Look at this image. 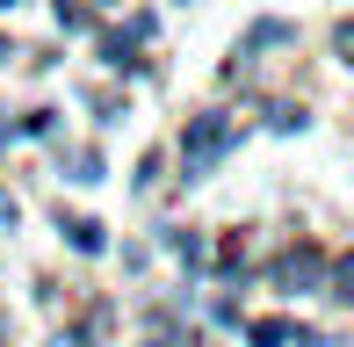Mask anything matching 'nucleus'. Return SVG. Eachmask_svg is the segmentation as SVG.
Here are the masks:
<instances>
[{
	"label": "nucleus",
	"mask_w": 354,
	"mask_h": 347,
	"mask_svg": "<svg viewBox=\"0 0 354 347\" xmlns=\"http://www.w3.org/2000/svg\"><path fill=\"white\" fill-rule=\"evenodd\" d=\"M0 58H15V51H8V37H0Z\"/></svg>",
	"instance_id": "obj_8"
},
{
	"label": "nucleus",
	"mask_w": 354,
	"mask_h": 347,
	"mask_svg": "<svg viewBox=\"0 0 354 347\" xmlns=\"http://www.w3.org/2000/svg\"><path fill=\"white\" fill-rule=\"evenodd\" d=\"M318 275V254H289L282 261V282H311Z\"/></svg>",
	"instance_id": "obj_4"
},
{
	"label": "nucleus",
	"mask_w": 354,
	"mask_h": 347,
	"mask_svg": "<svg viewBox=\"0 0 354 347\" xmlns=\"http://www.w3.org/2000/svg\"><path fill=\"white\" fill-rule=\"evenodd\" d=\"M15 217H22V210H15V196L0 188V232H15Z\"/></svg>",
	"instance_id": "obj_6"
},
{
	"label": "nucleus",
	"mask_w": 354,
	"mask_h": 347,
	"mask_svg": "<svg viewBox=\"0 0 354 347\" xmlns=\"http://www.w3.org/2000/svg\"><path fill=\"white\" fill-rule=\"evenodd\" d=\"M0 8H15V0H0Z\"/></svg>",
	"instance_id": "obj_9"
},
{
	"label": "nucleus",
	"mask_w": 354,
	"mask_h": 347,
	"mask_svg": "<svg viewBox=\"0 0 354 347\" xmlns=\"http://www.w3.org/2000/svg\"><path fill=\"white\" fill-rule=\"evenodd\" d=\"M232 138H239L232 116H196V123L181 131V181H203V174L232 152Z\"/></svg>",
	"instance_id": "obj_1"
},
{
	"label": "nucleus",
	"mask_w": 354,
	"mask_h": 347,
	"mask_svg": "<svg viewBox=\"0 0 354 347\" xmlns=\"http://www.w3.org/2000/svg\"><path fill=\"white\" fill-rule=\"evenodd\" d=\"M253 340H261V347H282L289 326H282V319H261V326H253Z\"/></svg>",
	"instance_id": "obj_5"
},
{
	"label": "nucleus",
	"mask_w": 354,
	"mask_h": 347,
	"mask_svg": "<svg viewBox=\"0 0 354 347\" xmlns=\"http://www.w3.org/2000/svg\"><path fill=\"white\" fill-rule=\"evenodd\" d=\"M0 347H8V319H0Z\"/></svg>",
	"instance_id": "obj_7"
},
{
	"label": "nucleus",
	"mask_w": 354,
	"mask_h": 347,
	"mask_svg": "<svg viewBox=\"0 0 354 347\" xmlns=\"http://www.w3.org/2000/svg\"><path fill=\"white\" fill-rule=\"evenodd\" d=\"M289 37H297V29H289V22H253V29H246V44H239V58L268 51V44H289Z\"/></svg>",
	"instance_id": "obj_2"
},
{
	"label": "nucleus",
	"mask_w": 354,
	"mask_h": 347,
	"mask_svg": "<svg viewBox=\"0 0 354 347\" xmlns=\"http://www.w3.org/2000/svg\"><path fill=\"white\" fill-rule=\"evenodd\" d=\"M66 239L80 254H102V225H94V217H66Z\"/></svg>",
	"instance_id": "obj_3"
}]
</instances>
